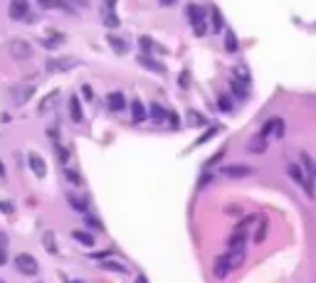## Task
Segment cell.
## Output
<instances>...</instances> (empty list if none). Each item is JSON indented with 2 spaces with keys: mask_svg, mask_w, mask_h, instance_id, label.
Wrapping results in <instances>:
<instances>
[{
  "mask_svg": "<svg viewBox=\"0 0 316 283\" xmlns=\"http://www.w3.org/2000/svg\"><path fill=\"white\" fill-rule=\"evenodd\" d=\"M131 116H134L136 124H138V121H143V118H148L146 106H143V101H141V99H134V101H131Z\"/></svg>",
  "mask_w": 316,
  "mask_h": 283,
  "instance_id": "9a60e30c",
  "label": "cell"
},
{
  "mask_svg": "<svg viewBox=\"0 0 316 283\" xmlns=\"http://www.w3.org/2000/svg\"><path fill=\"white\" fill-rule=\"evenodd\" d=\"M0 210H3L5 214H13V205H10V202H0Z\"/></svg>",
  "mask_w": 316,
  "mask_h": 283,
  "instance_id": "ab89813d",
  "label": "cell"
},
{
  "mask_svg": "<svg viewBox=\"0 0 316 283\" xmlns=\"http://www.w3.org/2000/svg\"><path fill=\"white\" fill-rule=\"evenodd\" d=\"M217 104H220V108H222V111H230V108H232V104H230V99H227V96H220V99H217Z\"/></svg>",
  "mask_w": 316,
  "mask_h": 283,
  "instance_id": "8d00e7d4",
  "label": "cell"
},
{
  "mask_svg": "<svg viewBox=\"0 0 316 283\" xmlns=\"http://www.w3.org/2000/svg\"><path fill=\"white\" fill-rule=\"evenodd\" d=\"M67 202H69V205H72L77 212H82V214H87V212H89V205H87V202H84L82 197H77L74 192H67Z\"/></svg>",
  "mask_w": 316,
  "mask_h": 283,
  "instance_id": "5bb4252c",
  "label": "cell"
},
{
  "mask_svg": "<svg viewBox=\"0 0 316 283\" xmlns=\"http://www.w3.org/2000/svg\"><path fill=\"white\" fill-rule=\"evenodd\" d=\"M210 15H213V25H215V32H217V30H222V13H220L217 8H213V10H210Z\"/></svg>",
  "mask_w": 316,
  "mask_h": 283,
  "instance_id": "83f0119b",
  "label": "cell"
},
{
  "mask_svg": "<svg viewBox=\"0 0 316 283\" xmlns=\"http://www.w3.org/2000/svg\"><path fill=\"white\" fill-rule=\"evenodd\" d=\"M267 231H269V222H267V219H262V222H259V227H257V229H255V234H252L255 244H262V241L267 239Z\"/></svg>",
  "mask_w": 316,
  "mask_h": 283,
  "instance_id": "7402d4cb",
  "label": "cell"
},
{
  "mask_svg": "<svg viewBox=\"0 0 316 283\" xmlns=\"http://www.w3.org/2000/svg\"><path fill=\"white\" fill-rule=\"evenodd\" d=\"M72 239L79 241L82 247H94V236L87 234V231H82V229H74V231H72Z\"/></svg>",
  "mask_w": 316,
  "mask_h": 283,
  "instance_id": "ac0fdd59",
  "label": "cell"
},
{
  "mask_svg": "<svg viewBox=\"0 0 316 283\" xmlns=\"http://www.w3.org/2000/svg\"><path fill=\"white\" fill-rule=\"evenodd\" d=\"M225 50L230 52V54H237V50H240V42H237V35L235 32H225Z\"/></svg>",
  "mask_w": 316,
  "mask_h": 283,
  "instance_id": "ffe728a7",
  "label": "cell"
},
{
  "mask_svg": "<svg viewBox=\"0 0 316 283\" xmlns=\"http://www.w3.org/2000/svg\"><path fill=\"white\" fill-rule=\"evenodd\" d=\"M252 173H255V168H250V165H227V168L222 170V175H225V177H232V180L250 177Z\"/></svg>",
  "mask_w": 316,
  "mask_h": 283,
  "instance_id": "52a82bcc",
  "label": "cell"
},
{
  "mask_svg": "<svg viewBox=\"0 0 316 283\" xmlns=\"http://www.w3.org/2000/svg\"><path fill=\"white\" fill-rule=\"evenodd\" d=\"M57 160H59V163L64 165L67 163V160H69V153H67V148H62V145H57Z\"/></svg>",
  "mask_w": 316,
  "mask_h": 283,
  "instance_id": "4dcf8cb0",
  "label": "cell"
},
{
  "mask_svg": "<svg viewBox=\"0 0 316 283\" xmlns=\"http://www.w3.org/2000/svg\"><path fill=\"white\" fill-rule=\"evenodd\" d=\"M104 268L114 271V273H126V266L124 264H116V261H104Z\"/></svg>",
  "mask_w": 316,
  "mask_h": 283,
  "instance_id": "d4e9b609",
  "label": "cell"
},
{
  "mask_svg": "<svg viewBox=\"0 0 316 283\" xmlns=\"http://www.w3.org/2000/svg\"><path fill=\"white\" fill-rule=\"evenodd\" d=\"M136 283H148V281H146V276H143V273H138V278H136Z\"/></svg>",
  "mask_w": 316,
  "mask_h": 283,
  "instance_id": "b9f144b4",
  "label": "cell"
},
{
  "mask_svg": "<svg viewBox=\"0 0 316 283\" xmlns=\"http://www.w3.org/2000/svg\"><path fill=\"white\" fill-rule=\"evenodd\" d=\"M30 168H32V173H35L37 177H45V173H47L45 160L40 158V155H35V153H30Z\"/></svg>",
  "mask_w": 316,
  "mask_h": 283,
  "instance_id": "7c38bea8",
  "label": "cell"
},
{
  "mask_svg": "<svg viewBox=\"0 0 316 283\" xmlns=\"http://www.w3.org/2000/svg\"><path fill=\"white\" fill-rule=\"evenodd\" d=\"M272 133H274L276 138L284 136V121H282V118H276V124H274V131H272Z\"/></svg>",
  "mask_w": 316,
  "mask_h": 283,
  "instance_id": "f546056e",
  "label": "cell"
},
{
  "mask_svg": "<svg viewBox=\"0 0 316 283\" xmlns=\"http://www.w3.org/2000/svg\"><path fill=\"white\" fill-rule=\"evenodd\" d=\"M203 124H205V118H203V116H195V113L190 116V126H203Z\"/></svg>",
  "mask_w": 316,
  "mask_h": 283,
  "instance_id": "74e56055",
  "label": "cell"
},
{
  "mask_svg": "<svg viewBox=\"0 0 316 283\" xmlns=\"http://www.w3.org/2000/svg\"><path fill=\"white\" fill-rule=\"evenodd\" d=\"M69 283H74V281H69Z\"/></svg>",
  "mask_w": 316,
  "mask_h": 283,
  "instance_id": "f6af8a7d",
  "label": "cell"
},
{
  "mask_svg": "<svg viewBox=\"0 0 316 283\" xmlns=\"http://www.w3.org/2000/svg\"><path fill=\"white\" fill-rule=\"evenodd\" d=\"M57 96H59V91H50V94H47V96H45L42 101H40V108H37V111H40V113H47V111H50V108L55 106Z\"/></svg>",
  "mask_w": 316,
  "mask_h": 283,
  "instance_id": "44dd1931",
  "label": "cell"
},
{
  "mask_svg": "<svg viewBox=\"0 0 316 283\" xmlns=\"http://www.w3.org/2000/svg\"><path fill=\"white\" fill-rule=\"evenodd\" d=\"M146 113H148V116L156 121V124H163V121H166V113H168V111H166L163 106H158V104H151V108H148Z\"/></svg>",
  "mask_w": 316,
  "mask_h": 283,
  "instance_id": "d6986e66",
  "label": "cell"
},
{
  "mask_svg": "<svg viewBox=\"0 0 316 283\" xmlns=\"http://www.w3.org/2000/svg\"><path fill=\"white\" fill-rule=\"evenodd\" d=\"M42 8H59V0H37Z\"/></svg>",
  "mask_w": 316,
  "mask_h": 283,
  "instance_id": "d590c367",
  "label": "cell"
},
{
  "mask_svg": "<svg viewBox=\"0 0 316 283\" xmlns=\"http://www.w3.org/2000/svg\"><path fill=\"white\" fill-rule=\"evenodd\" d=\"M166 121H168V124H171L173 128H178V126H180V118H178L173 111H168V113H166Z\"/></svg>",
  "mask_w": 316,
  "mask_h": 283,
  "instance_id": "1f68e13d",
  "label": "cell"
},
{
  "mask_svg": "<svg viewBox=\"0 0 316 283\" xmlns=\"http://www.w3.org/2000/svg\"><path fill=\"white\" fill-rule=\"evenodd\" d=\"M106 42L111 45V50L116 54H126L129 52V42H126V39H121V37H116V35H106Z\"/></svg>",
  "mask_w": 316,
  "mask_h": 283,
  "instance_id": "8fae6325",
  "label": "cell"
},
{
  "mask_svg": "<svg viewBox=\"0 0 316 283\" xmlns=\"http://www.w3.org/2000/svg\"><path fill=\"white\" fill-rule=\"evenodd\" d=\"M232 94H235V96H240V99H245V96H247V94H245V89H242L240 84H237V82H232Z\"/></svg>",
  "mask_w": 316,
  "mask_h": 283,
  "instance_id": "d6a6232c",
  "label": "cell"
},
{
  "mask_svg": "<svg viewBox=\"0 0 316 283\" xmlns=\"http://www.w3.org/2000/svg\"><path fill=\"white\" fill-rule=\"evenodd\" d=\"M84 219H87V224H89V227H94V229H101V222H99V219H94L89 212L84 214Z\"/></svg>",
  "mask_w": 316,
  "mask_h": 283,
  "instance_id": "e575fe53",
  "label": "cell"
},
{
  "mask_svg": "<svg viewBox=\"0 0 316 283\" xmlns=\"http://www.w3.org/2000/svg\"><path fill=\"white\" fill-rule=\"evenodd\" d=\"M8 15L10 20H25L30 15V8H27V0H10V8H8Z\"/></svg>",
  "mask_w": 316,
  "mask_h": 283,
  "instance_id": "8992f818",
  "label": "cell"
},
{
  "mask_svg": "<svg viewBox=\"0 0 316 283\" xmlns=\"http://www.w3.org/2000/svg\"><path fill=\"white\" fill-rule=\"evenodd\" d=\"M225 214H230V217H242V207H240V205H227V207H225Z\"/></svg>",
  "mask_w": 316,
  "mask_h": 283,
  "instance_id": "f1b7e54d",
  "label": "cell"
},
{
  "mask_svg": "<svg viewBox=\"0 0 316 283\" xmlns=\"http://www.w3.org/2000/svg\"><path fill=\"white\" fill-rule=\"evenodd\" d=\"M287 173H289V177H292L296 185H301V187H304L306 197H314V185H311V177H306V175H304V170H301L299 165H289V168H287Z\"/></svg>",
  "mask_w": 316,
  "mask_h": 283,
  "instance_id": "277c9868",
  "label": "cell"
},
{
  "mask_svg": "<svg viewBox=\"0 0 316 283\" xmlns=\"http://www.w3.org/2000/svg\"><path fill=\"white\" fill-rule=\"evenodd\" d=\"M0 177H5V165L0 163Z\"/></svg>",
  "mask_w": 316,
  "mask_h": 283,
  "instance_id": "ee69618b",
  "label": "cell"
},
{
  "mask_svg": "<svg viewBox=\"0 0 316 283\" xmlns=\"http://www.w3.org/2000/svg\"><path fill=\"white\" fill-rule=\"evenodd\" d=\"M64 177H67L72 185H82V175H79L77 170H69V168H67V170H64Z\"/></svg>",
  "mask_w": 316,
  "mask_h": 283,
  "instance_id": "484cf974",
  "label": "cell"
},
{
  "mask_svg": "<svg viewBox=\"0 0 316 283\" xmlns=\"http://www.w3.org/2000/svg\"><path fill=\"white\" fill-rule=\"evenodd\" d=\"M45 249L50 251V254H57V244H55V234L52 231H45Z\"/></svg>",
  "mask_w": 316,
  "mask_h": 283,
  "instance_id": "603a6c76",
  "label": "cell"
},
{
  "mask_svg": "<svg viewBox=\"0 0 316 283\" xmlns=\"http://www.w3.org/2000/svg\"><path fill=\"white\" fill-rule=\"evenodd\" d=\"M136 62L141 64V67H146V69H151V71H158V74H166V67L158 62V59H153V57H148V54H138L136 57Z\"/></svg>",
  "mask_w": 316,
  "mask_h": 283,
  "instance_id": "30bf717a",
  "label": "cell"
},
{
  "mask_svg": "<svg viewBox=\"0 0 316 283\" xmlns=\"http://www.w3.org/2000/svg\"><path fill=\"white\" fill-rule=\"evenodd\" d=\"M77 64H79V62H77L74 57H59V59H57V57H52V59H47L45 69H47L50 74H57V71L62 74V71H69V69H74Z\"/></svg>",
  "mask_w": 316,
  "mask_h": 283,
  "instance_id": "3957f363",
  "label": "cell"
},
{
  "mask_svg": "<svg viewBox=\"0 0 316 283\" xmlns=\"http://www.w3.org/2000/svg\"><path fill=\"white\" fill-rule=\"evenodd\" d=\"M230 271H232V266H230L227 254L217 256V259H215V264H213V273H215V278H227V276H230Z\"/></svg>",
  "mask_w": 316,
  "mask_h": 283,
  "instance_id": "9c48e42d",
  "label": "cell"
},
{
  "mask_svg": "<svg viewBox=\"0 0 316 283\" xmlns=\"http://www.w3.org/2000/svg\"><path fill=\"white\" fill-rule=\"evenodd\" d=\"M299 158H301V165H304V175L306 177H314L316 175V165H314V158L306 153V150H301L299 153Z\"/></svg>",
  "mask_w": 316,
  "mask_h": 283,
  "instance_id": "4fadbf2b",
  "label": "cell"
},
{
  "mask_svg": "<svg viewBox=\"0 0 316 283\" xmlns=\"http://www.w3.org/2000/svg\"><path fill=\"white\" fill-rule=\"evenodd\" d=\"M82 91H84V96H87V99H94V94H92V89H89V87H84Z\"/></svg>",
  "mask_w": 316,
  "mask_h": 283,
  "instance_id": "60d3db41",
  "label": "cell"
},
{
  "mask_svg": "<svg viewBox=\"0 0 316 283\" xmlns=\"http://www.w3.org/2000/svg\"><path fill=\"white\" fill-rule=\"evenodd\" d=\"M5 247H8V239L0 234V266H3L5 261H8V251H5Z\"/></svg>",
  "mask_w": 316,
  "mask_h": 283,
  "instance_id": "4316f807",
  "label": "cell"
},
{
  "mask_svg": "<svg viewBox=\"0 0 316 283\" xmlns=\"http://www.w3.org/2000/svg\"><path fill=\"white\" fill-rule=\"evenodd\" d=\"M8 52L13 59H30L32 57V47L25 42V39H13V42L8 45Z\"/></svg>",
  "mask_w": 316,
  "mask_h": 283,
  "instance_id": "5b68a950",
  "label": "cell"
},
{
  "mask_svg": "<svg viewBox=\"0 0 316 283\" xmlns=\"http://www.w3.org/2000/svg\"><path fill=\"white\" fill-rule=\"evenodd\" d=\"M106 106H109V111H114V113L124 111V108H126V96H124L121 91H111V94H106Z\"/></svg>",
  "mask_w": 316,
  "mask_h": 283,
  "instance_id": "ba28073f",
  "label": "cell"
},
{
  "mask_svg": "<svg viewBox=\"0 0 316 283\" xmlns=\"http://www.w3.org/2000/svg\"><path fill=\"white\" fill-rule=\"evenodd\" d=\"M69 116H72V121H74V124H79V121L84 118V113H82V106H79V99H77V96H69Z\"/></svg>",
  "mask_w": 316,
  "mask_h": 283,
  "instance_id": "e0dca14e",
  "label": "cell"
},
{
  "mask_svg": "<svg viewBox=\"0 0 316 283\" xmlns=\"http://www.w3.org/2000/svg\"><path fill=\"white\" fill-rule=\"evenodd\" d=\"M222 158H225V150H220V153H217V155H213V158H210V160H208V163H205V165H208V168H210V165H213V163H217V160H222Z\"/></svg>",
  "mask_w": 316,
  "mask_h": 283,
  "instance_id": "f35d334b",
  "label": "cell"
},
{
  "mask_svg": "<svg viewBox=\"0 0 316 283\" xmlns=\"http://www.w3.org/2000/svg\"><path fill=\"white\" fill-rule=\"evenodd\" d=\"M104 22H106L109 27H116V25H118V18H116L114 13H106V18H104Z\"/></svg>",
  "mask_w": 316,
  "mask_h": 283,
  "instance_id": "836d02e7",
  "label": "cell"
},
{
  "mask_svg": "<svg viewBox=\"0 0 316 283\" xmlns=\"http://www.w3.org/2000/svg\"><path fill=\"white\" fill-rule=\"evenodd\" d=\"M267 150V138H252L250 143H247V153H252V155H262Z\"/></svg>",
  "mask_w": 316,
  "mask_h": 283,
  "instance_id": "2e32d148",
  "label": "cell"
},
{
  "mask_svg": "<svg viewBox=\"0 0 316 283\" xmlns=\"http://www.w3.org/2000/svg\"><path fill=\"white\" fill-rule=\"evenodd\" d=\"M185 13H188V20H190L195 35L203 37V35H205V18H208V10H205L203 5H198V3H190V5L185 8Z\"/></svg>",
  "mask_w": 316,
  "mask_h": 283,
  "instance_id": "6da1fadb",
  "label": "cell"
},
{
  "mask_svg": "<svg viewBox=\"0 0 316 283\" xmlns=\"http://www.w3.org/2000/svg\"><path fill=\"white\" fill-rule=\"evenodd\" d=\"M158 3H161V5H173L176 0H158Z\"/></svg>",
  "mask_w": 316,
  "mask_h": 283,
  "instance_id": "7bdbcfd3",
  "label": "cell"
},
{
  "mask_svg": "<svg viewBox=\"0 0 316 283\" xmlns=\"http://www.w3.org/2000/svg\"><path fill=\"white\" fill-rule=\"evenodd\" d=\"M15 268H18L22 276H37V273H40V264H37V259L30 256V254H18V256H15Z\"/></svg>",
  "mask_w": 316,
  "mask_h": 283,
  "instance_id": "7a4b0ae2",
  "label": "cell"
},
{
  "mask_svg": "<svg viewBox=\"0 0 316 283\" xmlns=\"http://www.w3.org/2000/svg\"><path fill=\"white\" fill-rule=\"evenodd\" d=\"M274 124H276V118H269L267 124L262 126V131H259V138H269V136H272V131H274Z\"/></svg>",
  "mask_w": 316,
  "mask_h": 283,
  "instance_id": "cb8c5ba5",
  "label": "cell"
}]
</instances>
